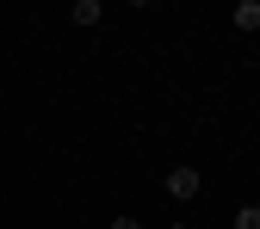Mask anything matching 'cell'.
I'll use <instances>...</instances> for the list:
<instances>
[{"mask_svg": "<svg viewBox=\"0 0 260 229\" xmlns=\"http://www.w3.org/2000/svg\"><path fill=\"white\" fill-rule=\"evenodd\" d=\"M161 186H168V199H199V192H205V174L199 168H192V161H180V168H168V180H161Z\"/></svg>", "mask_w": 260, "mask_h": 229, "instance_id": "6da1fadb", "label": "cell"}, {"mask_svg": "<svg viewBox=\"0 0 260 229\" xmlns=\"http://www.w3.org/2000/svg\"><path fill=\"white\" fill-rule=\"evenodd\" d=\"M100 19H106L100 0H75V7H69V25H81V31H87V25H100Z\"/></svg>", "mask_w": 260, "mask_h": 229, "instance_id": "3957f363", "label": "cell"}, {"mask_svg": "<svg viewBox=\"0 0 260 229\" xmlns=\"http://www.w3.org/2000/svg\"><path fill=\"white\" fill-rule=\"evenodd\" d=\"M112 229H143V223H137V217H130V211H124V217H112Z\"/></svg>", "mask_w": 260, "mask_h": 229, "instance_id": "5b68a950", "label": "cell"}, {"mask_svg": "<svg viewBox=\"0 0 260 229\" xmlns=\"http://www.w3.org/2000/svg\"><path fill=\"white\" fill-rule=\"evenodd\" d=\"M236 229H260V205H236Z\"/></svg>", "mask_w": 260, "mask_h": 229, "instance_id": "277c9868", "label": "cell"}, {"mask_svg": "<svg viewBox=\"0 0 260 229\" xmlns=\"http://www.w3.org/2000/svg\"><path fill=\"white\" fill-rule=\"evenodd\" d=\"M168 229H192V223H168Z\"/></svg>", "mask_w": 260, "mask_h": 229, "instance_id": "8992f818", "label": "cell"}, {"mask_svg": "<svg viewBox=\"0 0 260 229\" xmlns=\"http://www.w3.org/2000/svg\"><path fill=\"white\" fill-rule=\"evenodd\" d=\"M230 25L236 31H260V0H236V7H230Z\"/></svg>", "mask_w": 260, "mask_h": 229, "instance_id": "7a4b0ae2", "label": "cell"}]
</instances>
